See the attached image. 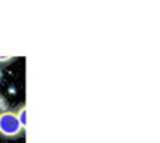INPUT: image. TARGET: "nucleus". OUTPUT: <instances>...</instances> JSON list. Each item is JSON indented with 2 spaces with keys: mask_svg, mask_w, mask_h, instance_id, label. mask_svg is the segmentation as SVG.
<instances>
[{
  "mask_svg": "<svg viewBox=\"0 0 160 143\" xmlns=\"http://www.w3.org/2000/svg\"><path fill=\"white\" fill-rule=\"evenodd\" d=\"M25 135V128L20 124L14 110L0 111V138L7 141H17Z\"/></svg>",
  "mask_w": 160,
  "mask_h": 143,
  "instance_id": "1",
  "label": "nucleus"
},
{
  "mask_svg": "<svg viewBox=\"0 0 160 143\" xmlns=\"http://www.w3.org/2000/svg\"><path fill=\"white\" fill-rule=\"evenodd\" d=\"M14 112H16L17 118H18L20 124L22 125V128L27 126V105H25V102H21V104L14 110Z\"/></svg>",
  "mask_w": 160,
  "mask_h": 143,
  "instance_id": "2",
  "label": "nucleus"
}]
</instances>
